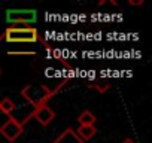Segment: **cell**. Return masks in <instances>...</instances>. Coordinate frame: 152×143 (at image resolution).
<instances>
[{
  "instance_id": "cell-1",
  "label": "cell",
  "mask_w": 152,
  "mask_h": 143,
  "mask_svg": "<svg viewBox=\"0 0 152 143\" xmlns=\"http://www.w3.org/2000/svg\"><path fill=\"white\" fill-rule=\"evenodd\" d=\"M63 85L64 84H61L60 87H63ZM58 88L57 90H49L46 85H33V84H28V85H26L21 90V96L28 103H31L34 107H40V106H45L57 94Z\"/></svg>"
},
{
  "instance_id": "cell-2",
  "label": "cell",
  "mask_w": 152,
  "mask_h": 143,
  "mask_svg": "<svg viewBox=\"0 0 152 143\" xmlns=\"http://www.w3.org/2000/svg\"><path fill=\"white\" fill-rule=\"evenodd\" d=\"M3 39L9 43H33L40 40L43 45H46L34 27H8L5 30Z\"/></svg>"
},
{
  "instance_id": "cell-3",
  "label": "cell",
  "mask_w": 152,
  "mask_h": 143,
  "mask_svg": "<svg viewBox=\"0 0 152 143\" xmlns=\"http://www.w3.org/2000/svg\"><path fill=\"white\" fill-rule=\"evenodd\" d=\"M37 21V12L34 9H8L6 11V23L9 27H31Z\"/></svg>"
},
{
  "instance_id": "cell-4",
  "label": "cell",
  "mask_w": 152,
  "mask_h": 143,
  "mask_svg": "<svg viewBox=\"0 0 152 143\" xmlns=\"http://www.w3.org/2000/svg\"><path fill=\"white\" fill-rule=\"evenodd\" d=\"M24 124L26 122H20L17 118L9 116V119L6 122H3L0 125V134H2L9 143H14L24 133Z\"/></svg>"
},
{
  "instance_id": "cell-5",
  "label": "cell",
  "mask_w": 152,
  "mask_h": 143,
  "mask_svg": "<svg viewBox=\"0 0 152 143\" xmlns=\"http://www.w3.org/2000/svg\"><path fill=\"white\" fill-rule=\"evenodd\" d=\"M30 118L37 119V122H39L40 125L46 127V125H49V124H51V121L55 118V112H54L48 104H45V106L36 107V109L33 110V113L30 115Z\"/></svg>"
},
{
  "instance_id": "cell-6",
  "label": "cell",
  "mask_w": 152,
  "mask_h": 143,
  "mask_svg": "<svg viewBox=\"0 0 152 143\" xmlns=\"http://www.w3.org/2000/svg\"><path fill=\"white\" fill-rule=\"evenodd\" d=\"M52 143H87V142H84L78 134H76V131L75 130H72V128H66Z\"/></svg>"
},
{
  "instance_id": "cell-7",
  "label": "cell",
  "mask_w": 152,
  "mask_h": 143,
  "mask_svg": "<svg viewBox=\"0 0 152 143\" xmlns=\"http://www.w3.org/2000/svg\"><path fill=\"white\" fill-rule=\"evenodd\" d=\"M76 134H78L84 142H88L97 134V128L94 125H79L78 130H76Z\"/></svg>"
},
{
  "instance_id": "cell-8",
  "label": "cell",
  "mask_w": 152,
  "mask_h": 143,
  "mask_svg": "<svg viewBox=\"0 0 152 143\" xmlns=\"http://www.w3.org/2000/svg\"><path fill=\"white\" fill-rule=\"evenodd\" d=\"M96 121H97L96 115H94L93 112H90V110H84V112L78 116L79 125H94Z\"/></svg>"
},
{
  "instance_id": "cell-9",
  "label": "cell",
  "mask_w": 152,
  "mask_h": 143,
  "mask_svg": "<svg viewBox=\"0 0 152 143\" xmlns=\"http://www.w3.org/2000/svg\"><path fill=\"white\" fill-rule=\"evenodd\" d=\"M15 109H17V104L14 103V100H11V98H8V97H5V98L0 100V112H3L5 115L11 116V113H12Z\"/></svg>"
},
{
  "instance_id": "cell-10",
  "label": "cell",
  "mask_w": 152,
  "mask_h": 143,
  "mask_svg": "<svg viewBox=\"0 0 152 143\" xmlns=\"http://www.w3.org/2000/svg\"><path fill=\"white\" fill-rule=\"evenodd\" d=\"M88 88H94L100 94H103L110 88V84H107V82H91V84H88Z\"/></svg>"
},
{
  "instance_id": "cell-11",
  "label": "cell",
  "mask_w": 152,
  "mask_h": 143,
  "mask_svg": "<svg viewBox=\"0 0 152 143\" xmlns=\"http://www.w3.org/2000/svg\"><path fill=\"white\" fill-rule=\"evenodd\" d=\"M9 55H36V52H9Z\"/></svg>"
},
{
  "instance_id": "cell-12",
  "label": "cell",
  "mask_w": 152,
  "mask_h": 143,
  "mask_svg": "<svg viewBox=\"0 0 152 143\" xmlns=\"http://www.w3.org/2000/svg\"><path fill=\"white\" fill-rule=\"evenodd\" d=\"M128 5L130 6H142L143 2H142V0H140V2H133V0H128Z\"/></svg>"
},
{
  "instance_id": "cell-13",
  "label": "cell",
  "mask_w": 152,
  "mask_h": 143,
  "mask_svg": "<svg viewBox=\"0 0 152 143\" xmlns=\"http://www.w3.org/2000/svg\"><path fill=\"white\" fill-rule=\"evenodd\" d=\"M122 143H136V142H134L133 139H124V140H122Z\"/></svg>"
},
{
  "instance_id": "cell-14",
  "label": "cell",
  "mask_w": 152,
  "mask_h": 143,
  "mask_svg": "<svg viewBox=\"0 0 152 143\" xmlns=\"http://www.w3.org/2000/svg\"><path fill=\"white\" fill-rule=\"evenodd\" d=\"M0 75H2V69H0Z\"/></svg>"
}]
</instances>
